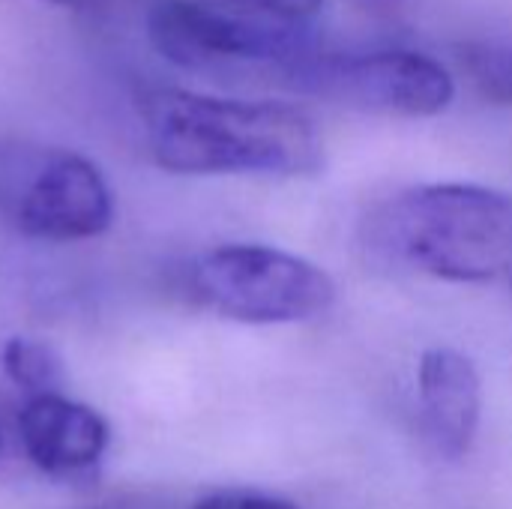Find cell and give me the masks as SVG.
I'll use <instances>...</instances> for the list:
<instances>
[{
  "mask_svg": "<svg viewBox=\"0 0 512 509\" xmlns=\"http://www.w3.org/2000/svg\"><path fill=\"white\" fill-rule=\"evenodd\" d=\"M156 165L171 174L306 177L324 165L312 117L276 99H231L156 87L138 96Z\"/></svg>",
  "mask_w": 512,
  "mask_h": 509,
  "instance_id": "cell-1",
  "label": "cell"
},
{
  "mask_svg": "<svg viewBox=\"0 0 512 509\" xmlns=\"http://www.w3.org/2000/svg\"><path fill=\"white\" fill-rule=\"evenodd\" d=\"M384 258L456 285H512V198L480 183H426L369 219Z\"/></svg>",
  "mask_w": 512,
  "mask_h": 509,
  "instance_id": "cell-2",
  "label": "cell"
},
{
  "mask_svg": "<svg viewBox=\"0 0 512 509\" xmlns=\"http://www.w3.org/2000/svg\"><path fill=\"white\" fill-rule=\"evenodd\" d=\"M324 0H156L150 45L201 75L273 72L285 78L315 54Z\"/></svg>",
  "mask_w": 512,
  "mask_h": 509,
  "instance_id": "cell-3",
  "label": "cell"
},
{
  "mask_svg": "<svg viewBox=\"0 0 512 509\" xmlns=\"http://www.w3.org/2000/svg\"><path fill=\"white\" fill-rule=\"evenodd\" d=\"M189 294L228 321L303 324L330 312L336 282L303 255L261 243H234L192 261Z\"/></svg>",
  "mask_w": 512,
  "mask_h": 509,
  "instance_id": "cell-4",
  "label": "cell"
},
{
  "mask_svg": "<svg viewBox=\"0 0 512 509\" xmlns=\"http://www.w3.org/2000/svg\"><path fill=\"white\" fill-rule=\"evenodd\" d=\"M0 216L24 237L87 240L114 219L99 165L63 147H0Z\"/></svg>",
  "mask_w": 512,
  "mask_h": 509,
  "instance_id": "cell-5",
  "label": "cell"
},
{
  "mask_svg": "<svg viewBox=\"0 0 512 509\" xmlns=\"http://www.w3.org/2000/svg\"><path fill=\"white\" fill-rule=\"evenodd\" d=\"M300 93L390 114V117H435L456 99V81L444 63L423 51L381 48L351 54H309L282 78Z\"/></svg>",
  "mask_w": 512,
  "mask_h": 509,
  "instance_id": "cell-6",
  "label": "cell"
},
{
  "mask_svg": "<svg viewBox=\"0 0 512 509\" xmlns=\"http://www.w3.org/2000/svg\"><path fill=\"white\" fill-rule=\"evenodd\" d=\"M417 396L423 438L432 453L444 462L465 459L483 414V381L474 360L456 348H429L420 357Z\"/></svg>",
  "mask_w": 512,
  "mask_h": 509,
  "instance_id": "cell-7",
  "label": "cell"
},
{
  "mask_svg": "<svg viewBox=\"0 0 512 509\" xmlns=\"http://www.w3.org/2000/svg\"><path fill=\"white\" fill-rule=\"evenodd\" d=\"M18 435L27 459L48 477L84 474L108 447L102 414L60 393L30 396L18 414Z\"/></svg>",
  "mask_w": 512,
  "mask_h": 509,
  "instance_id": "cell-8",
  "label": "cell"
},
{
  "mask_svg": "<svg viewBox=\"0 0 512 509\" xmlns=\"http://www.w3.org/2000/svg\"><path fill=\"white\" fill-rule=\"evenodd\" d=\"M453 54L480 99L512 108V42L468 39L453 45Z\"/></svg>",
  "mask_w": 512,
  "mask_h": 509,
  "instance_id": "cell-9",
  "label": "cell"
},
{
  "mask_svg": "<svg viewBox=\"0 0 512 509\" xmlns=\"http://www.w3.org/2000/svg\"><path fill=\"white\" fill-rule=\"evenodd\" d=\"M3 369L12 378V384H18L30 396L57 393L63 381L60 357L54 354L51 345L36 339H9L3 345Z\"/></svg>",
  "mask_w": 512,
  "mask_h": 509,
  "instance_id": "cell-10",
  "label": "cell"
},
{
  "mask_svg": "<svg viewBox=\"0 0 512 509\" xmlns=\"http://www.w3.org/2000/svg\"><path fill=\"white\" fill-rule=\"evenodd\" d=\"M192 509H300L297 504L276 498V495H261V492H216L204 501H198Z\"/></svg>",
  "mask_w": 512,
  "mask_h": 509,
  "instance_id": "cell-11",
  "label": "cell"
},
{
  "mask_svg": "<svg viewBox=\"0 0 512 509\" xmlns=\"http://www.w3.org/2000/svg\"><path fill=\"white\" fill-rule=\"evenodd\" d=\"M42 3L60 6V9H72V12H93V9L105 6V0H42Z\"/></svg>",
  "mask_w": 512,
  "mask_h": 509,
  "instance_id": "cell-12",
  "label": "cell"
}]
</instances>
